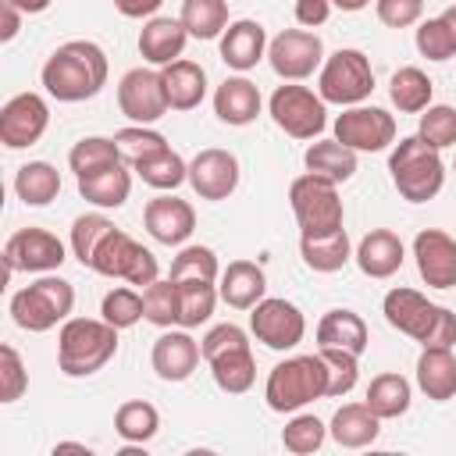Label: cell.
<instances>
[{"label": "cell", "mask_w": 456, "mask_h": 456, "mask_svg": "<svg viewBox=\"0 0 456 456\" xmlns=\"http://www.w3.org/2000/svg\"><path fill=\"white\" fill-rule=\"evenodd\" d=\"M388 175L392 185L399 189L403 200L410 203H428L442 192L445 185V160L442 150H435L431 142H424L420 135H406L392 146L388 153Z\"/></svg>", "instance_id": "obj_4"}, {"label": "cell", "mask_w": 456, "mask_h": 456, "mask_svg": "<svg viewBox=\"0 0 456 456\" xmlns=\"http://www.w3.org/2000/svg\"><path fill=\"white\" fill-rule=\"evenodd\" d=\"M217 281V292L232 310H253L267 292V274L253 260H232Z\"/></svg>", "instance_id": "obj_27"}, {"label": "cell", "mask_w": 456, "mask_h": 456, "mask_svg": "<svg viewBox=\"0 0 456 456\" xmlns=\"http://www.w3.org/2000/svg\"><path fill=\"white\" fill-rule=\"evenodd\" d=\"M335 139L356 153H381L395 142V118L385 107H346L335 118Z\"/></svg>", "instance_id": "obj_14"}, {"label": "cell", "mask_w": 456, "mask_h": 456, "mask_svg": "<svg viewBox=\"0 0 456 456\" xmlns=\"http://www.w3.org/2000/svg\"><path fill=\"white\" fill-rule=\"evenodd\" d=\"M132 171H135L150 189H157V192H175L182 182H189V164H185L171 146L160 150V153L142 157Z\"/></svg>", "instance_id": "obj_38"}, {"label": "cell", "mask_w": 456, "mask_h": 456, "mask_svg": "<svg viewBox=\"0 0 456 456\" xmlns=\"http://www.w3.org/2000/svg\"><path fill=\"white\" fill-rule=\"evenodd\" d=\"M118 353V328L103 317H68L57 331V367L68 378L103 370Z\"/></svg>", "instance_id": "obj_3"}, {"label": "cell", "mask_w": 456, "mask_h": 456, "mask_svg": "<svg viewBox=\"0 0 456 456\" xmlns=\"http://www.w3.org/2000/svg\"><path fill=\"white\" fill-rule=\"evenodd\" d=\"M267 114L292 139H317L328 125V103L299 82H281L267 100Z\"/></svg>", "instance_id": "obj_11"}, {"label": "cell", "mask_w": 456, "mask_h": 456, "mask_svg": "<svg viewBox=\"0 0 456 456\" xmlns=\"http://www.w3.org/2000/svg\"><path fill=\"white\" fill-rule=\"evenodd\" d=\"M324 395H328V367L321 353L289 356L274 363L264 381V399H267V410L274 413H296L306 403L324 399Z\"/></svg>", "instance_id": "obj_5"}, {"label": "cell", "mask_w": 456, "mask_h": 456, "mask_svg": "<svg viewBox=\"0 0 456 456\" xmlns=\"http://www.w3.org/2000/svg\"><path fill=\"white\" fill-rule=\"evenodd\" d=\"M452 175H456V160H452Z\"/></svg>", "instance_id": "obj_60"}, {"label": "cell", "mask_w": 456, "mask_h": 456, "mask_svg": "<svg viewBox=\"0 0 456 456\" xmlns=\"http://www.w3.org/2000/svg\"><path fill=\"white\" fill-rule=\"evenodd\" d=\"M367 4H370V0H331V7H338V11H349V14H353V11H363Z\"/></svg>", "instance_id": "obj_57"}, {"label": "cell", "mask_w": 456, "mask_h": 456, "mask_svg": "<svg viewBox=\"0 0 456 456\" xmlns=\"http://www.w3.org/2000/svg\"><path fill=\"white\" fill-rule=\"evenodd\" d=\"M203 360L210 363L214 385L228 395H242L253 388L256 381V360L249 349V335L239 324H214L203 338H200Z\"/></svg>", "instance_id": "obj_6"}, {"label": "cell", "mask_w": 456, "mask_h": 456, "mask_svg": "<svg viewBox=\"0 0 456 456\" xmlns=\"http://www.w3.org/2000/svg\"><path fill=\"white\" fill-rule=\"evenodd\" d=\"M53 452H89V445L86 442H57Z\"/></svg>", "instance_id": "obj_58"}, {"label": "cell", "mask_w": 456, "mask_h": 456, "mask_svg": "<svg viewBox=\"0 0 456 456\" xmlns=\"http://www.w3.org/2000/svg\"><path fill=\"white\" fill-rule=\"evenodd\" d=\"M185 43H189V32H185L182 18L153 14V18H146L142 28H139V53H142V61L153 64V68H164V64L178 61L182 50H185Z\"/></svg>", "instance_id": "obj_24"}, {"label": "cell", "mask_w": 456, "mask_h": 456, "mask_svg": "<svg viewBox=\"0 0 456 456\" xmlns=\"http://www.w3.org/2000/svg\"><path fill=\"white\" fill-rule=\"evenodd\" d=\"M324 438H328V428H324V420H317L314 413H299V410H296V417L281 428V445H285L289 452H296V456L317 452V449L324 445Z\"/></svg>", "instance_id": "obj_46"}, {"label": "cell", "mask_w": 456, "mask_h": 456, "mask_svg": "<svg viewBox=\"0 0 456 456\" xmlns=\"http://www.w3.org/2000/svg\"><path fill=\"white\" fill-rule=\"evenodd\" d=\"M89 271H96V274H103V278H121V281H128V285H135V289L153 285L157 274H160L157 256H153L142 242H135L128 232H121L118 224H114V228L103 235V242L96 246V253H93V260H89Z\"/></svg>", "instance_id": "obj_10"}, {"label": "cell", "mask_w": 456, "mask_h": 456, "mask_svg": "<svg viewBox=\"0 0 456 456\" xmlns=\"http://www.w3.org/2000/svg\"><path fill=\"white\" fill-rule=\"evenodd\" d=\"M114 142H118L121 160H125L128 167H135V164H139L142 157H150V153L167 150V139H164L157 128H150V125H128V128H118V132H114Z\"/></svg>", "instance_id": "obj_47"}, {"label": "cell", "mask_w": 456, "mask_h": 456, "mask_svg": "<svg viewBox=\"0 0 456 456\" xmlns=\"http://www.w3.org/2000/svg\"><path fill=\"white\" fill-rule=\"evenodd\" d=\"M417 388L431 403H449L456 395V353H452V346H424L420 349Z\"/></svg>", "instance_id": "obj_26"}, {"label": "cell", "mask_w": 456, "mask_h": 456, "mask_svg": "<svg viewBox=\"0 0 456 456\" xmlns=\"http://www.w3.org/2000/svg\"><path fill=\"white\" fill-rule=\"evenodd\" d=\"M28 388V370L14 346H0V403H18Z\"/></svg>", "instance_id": "obj_51"}, {"label": "cell", "mask_w": 456, "mask_h": 456, "mask_svg": "<svg viewBox=\"0 0 456 456\" xmlns=\"http://www.w3.org/2000/svg\"><path fill=\"white\" fill-rule=\"evenodd\" d=\"M114 7H118V14H125V18H153L157 11H160V4L164 0H110Z\"/></svg>", "instance_id": "obj_54"}, {"label": "cell", "mask_w": 456, "mask_h": 456, "mask_svg": "<svg viewBox=\"0 0 456 456\" xmlns=\"http://www.w3.org/2000/svg\"><path fill=\"white\" fill-rule=\"evenodd\" d=\"M353 260H356V267L367 274V278H392L399 267H403V260H406V246H403V239L395 235V232H388V228H370L360 242H356V249H353Z\"/></svg>", "instance_id": "obj_23"}, {"label": "cell", "mask_w": 456, "mask_h": 456, "mask_svg": "<svg viewBox=\"0 0 456 456\" xmlns=\"http://www.w3.org/2000/svg\"><path fill=\"white\" fill-rule=\"evenodd\" d=\"M100 317H103L107 324H114L118 331L135 328V324L146 317V310H142V292H139L135 285H118V289H110V292L103 296V303H100Z\"/></svg>", "instance_id": "obj_43"}, {"label": "cell", "mask_w": 456, "mask_h": 456, "mask_svg": "<svg viewBox=\"0 0 456 456\" xmlns=\"http://www.w3.org/2000/svg\"><path fill=\"white\" fill-rule=\"evenodd\" d=\"M303 164L310 175H321V178L342 185L356 175V150L342 146L338 139H314L303 153Z\"/></svg>", "instance_id": "obj_33"}, {"label": "cell", "mask_w": 456, "mask_h": 456, "mask_svg": "<svg viewBox=\"0 0 456 456\" xmlns=\"http://www.w3.org/2000/svg\"><path fill=\"white\" fill-rule=\"evenodd\" d=\"M178 18L192 39H221L228 28V0H182Z\"/></svg>", "instance_id": "obj_39"}, {"label": "cell", "mask_w": 456, "mask_h": 456, "mask_svg": "<svg viewBox=\"0 0 456 456\" xmlns=\"http://www.w3.org/2000/svg\"><path fill=\"white\" fill-rule=\"evenodd\" d=\"M160 78H164V93H167L171 110H196L207 96V71L196 61L178 57V61L160 68Z\"/></svg>", "instance_id": "obj_29"}, {"label": "cell", "mask_w": 456, "mask_h": 456, "mask_svg": "<svg viewBox=\"0 0 456 456\" xmlns=\"http://www.w3.org/2000/svg\"><path fill=\"white\" fill-rule=\"evenodd\" d=\"M299 256L310 271L335 274L353 260V242H349L346 228H338L331 235H299Z\"/></svg>", "instance_id": "obj_32"}, {"label": "cell", "mask_w": 456, "mask_h": 456, "mask_svg": "<svg viewBox=\"0 0 456 456\" xmlns=\"http://www.w3.org/2000/svg\"><path fill=\"white\" fill-rule=\"evenodd\" d=\"M217 253L210 246H182L171 260V281H217Z\"/></svg>", "instance_id": "obj_44"}, {"label": "cell", "mask_w": 456, "mask_h": 456, "mask_svg": "<svg viewBox=\"0 0 456 456\" xmlns=\"http://www.w3.org/2000/svg\"><path fill=\"white\" fill-rule=\"evenodd\" d=\"M267 61L278 78L303 82L324 64V43L314 28H285L267 43Z\"/></svg>", "instance_id": "obj_13"}, {"label": "cell", "mask_w": 456, "mask_h": 456, "mask_svg": "<svg viewBox=\"0 0 456 456\" xmlns=\"http://www.w3.org/2000/svg\"><path fill=\"white\" fill-rule=\"evenodd\" d=\"M260 107H264V96H260L256 82H249L246 75H232L214 89V114H217V121L232 125V128L253 125L260 118Z\"/></svg>", "instance_id": "obj_25"}, {"label": "cell", "mask_w": 456, "mask_h": 456, "mask_svg": "<svg viewBox=\"0 0 456 456\" xmlns=\"http://www.w3.org/2000/svg\"><path fill=\"white\" fill-rule=\"evenodd\" d=\"M71 306H75V289H71V281H64L53 271L11 296L14 324L21 331H32V335H43V331L64 324L71 317Z\"/></svg>", "instance_id": "obj_7"}, {"label": "cell", "mask_w": 456, "mask_h": 456, "mask_svg": "<svg viewBox=\"0 0 456 456\" xmlns=\"http://www.w3.org/2000/svg\"><path fill=\"white\" fill-rule=\"evenodd\" d=\"M46 125H50V103L39 93H18L0 107V142L7 150L36 146Z\"/></svg>", "instance_id": "obj_17"}, {"label": "cell", "mask_w": 456, "mask_h": 456, "mask_svg": "<svg viewBox=\"0 0 456 456\" xmlns=\"http://www.w3.org/2000/svg\"><path fill=\"white\" fill-rule=\"evenodd\" d=\"M328 435L342 449H367L381 435V417L367 403H342L328 424Z\"/></svg>", "instance_id": "obj_28"}, {"label": "cell", "mask_w": 456, "mask_h": 456, "mask_svg": "<svg viewBox=\"0 0 456 456\" xmlns=\"http://www.w3.org/2000/svg\"><path fill=\"white\" fill-rule=\"evenodd\" d=\"M431 93H435V82H431L428 71H420L417 64H406V68H399V71L388 78L392 107L403 110V114H420L424 107H431Z\"/></svg>", "instance_id": "obj_36"}, {"label": "cell", "mask_w": 456, "mask_h": 456, "mask_svg": "<svg viewBox=\"0 0 456 456\" xmlns=\"http://www.w3.org/2000/svg\"><path fill=\"white\" fill-rule=\"evenodd\" d=\"M128 192H132V171H128L125 160H118V164H110V167H100V171L78 178V196H82L86 203H93V207H103V210L125 207Z\"/></svg>", "instance_id": "obj_30"}, {"label": "cell", "mask_w": 456, "mask_h": 456, "mask_svg": "<svg viewBox=\"0 0 456 456\" xmlns=\"http://www.w3.org/2000/svg\"><path fill=\"white\" fill-rule=\"evenodd\" d=\"M14 192L25 207H46L61 192V171L46 160H28L14 175Z\"/></svg>", "instance_id": "obj_35"}, {"label": "cell", "mask_w": 456, "mask_h": 456, "mask_svg": "<svg viewBox=\"0 0 456 456\" xmlns=\"http://www.w3.org/2000/svg\"><path fill=\"white\" fill-rule=\"evenodd\" d=\"M0 14H4V28H0V43H11L14 36H18V28H21V11L14 7V4H7V0H0Z\"/></svg>", "instance_id": "obj_55"}, {"label": "cell", "mask_w": 456, "mask_h": 456, "mask_svg": "<svg viewBox=\"0 0 456 456\" xmlns=\"http://www.w3.org/2000/svg\"><path fill=\"white\" fill-rule=\"evenodd\" d=\"M200 342L189 335V328H167L157 342H153V353H150V363L157 370L160 381H185L192 378V370L200 367Z\"/></svg>", "instance_id": "obj_21"}, {"label": "cell", "mask_w": 456, "mask_h": 456, "mask_svg": "<svg viewBox=\"0 0 456 456\" xmlns=\"http://www.w3.org/2000/svg\"><path fill=\"white\" fill-rule=\"evenodd\" d=\"M107 71L110 68L103 46L93 39H68L46 57L39 82L57 103H82L107 86Z\"/></svg>", "instance_id": "obj_1"}, {"label": "cell", "mask_w": 456, "mask_h": 456, "mask_svg": "<svg viewBox=\"0 0 456 456\" xmlns=\"http://www.w3.org/2000/svg\"><path fill=\"white\" fill-rule=\"evenodd\" d=\"M114 431H118V438L128 442V445H146V442L160 431V413H157V406L146 403V399H128V403H121L118 413H114Z\"/></svg>", "instance_id": "obj_37"}, {"label": "cell", "mask_w": 456, "mask_h": 456, "mask_svg": "<svg viewBox=\"0 0 456 456\" xmlns=\"http://www.w3.org/2000/svg\"><path fill=\"white\" fill-rule=\"evenodd\" d=\"M363 403H367L381 420H395V417H403V413L410 410V403H413V385H410L399 370H385V374L370 378Z\"/></svg>", "instance_id": "obj_34"}, {"label": "cell", "mask_w": 456, "mask_h": 456, "mask_svg": "<svg viewBox=\"0 0 456 456\" xmlns=\"http://www.w3.org/2000/svg\"><path fill=\"white\" fill-rule=\"evenodd\" d=\"M118 160H121V150H118L114 135H86V139H78V142L71 146V153H68V167L75 171V178L93 175V171H100V167H110V164H118Z\"/></svg>", "instance_id": "obj_40"}, {"label": "cell", "mask_w": 456, "mask_h": 456, "mask_svg": "<svg viewBox=\"0 0 456 456\" xmlns=\"http://www.w3.org/2000/svg\"><path fill=\"white\" fill-rule=\"evenodd\" d=\"M267 28L253 18H239V21H228V28L221 32V61L232 68V71H249L256 68L264 57H267Z\"/></svg>", "instance_id": "obj_22"}, {"label": "cell", "mask_w": 456, "mask_h": 456, "mask_svg": "<svg viewBox=\"0 0 456 456\" xmlns=\"http://www.w3.org/2000/svg\"><path fill=\"white\" fill-rule=\"evenodd\" d=\"M299 28H321L331 18V0H296L292 7Z\"/></svg>", "instance_id": "obj_53"}, {"label": "cell", "mask_w": 456, "mask_h": 456, "mask_svg": "<svg viewBox=\"0 0 456 456\" xmlns=\"http://www.w3.org/2000/svg\"><path fill=\"white\" fill-rule=\"evenodd\" d=\"M413 43H417V53L428 57V61H435V64L456 57V28H452L442 14H438V18H424V21L417 25Z\"/></svg>", "instance_id": "obj_45"}, {"label": "cell", "mask_w": 456, "mask_h": 456, "mask_svg": "<svg viewBox=\"0 0 456 456\" xmlns=\"http://www.w3.org/2000/svg\"><path fill=\"white\" fill-rule=\"evenodd\" d=\"M7 4H14L21 14H43V11H46L53 0H7Z\"/></svg>", "instance_id": "obj_56"}, {"label": "cell", "mask_w": 456, "mask_h": 456, "mask_svg": "<svg viewBox=\"0 0 456 456\" xmlns=\"http://www.w3.org/2000/svg\"><path fill=\"white\" fill-rule=\"evenodd\" d=\"M378 21L388 28H410L424 14V0H374Z\"/></svg>", "instance_id": "obj_52"}, {"label": "cell", "mask_w": 456, "mask_h": 456, "mask_svg": "<svg viewBox=\"0 0 456 456\" xmlns=\"http://www.w3.org/2000/svg\"><path fill=\"white\" fill-rule=\"evenodd\" d=\"M110 228H114V221H107L103 214H82V217L71 221V239H68V246H71V253H75V260H78L82 267H89L96 246L103 242V235H107Z\"/></svg>", "instance_id": "obj_48"}, {"label": "cell", "mask_w": 456, "mask_h": 456, "mask_svg": "<svg viewBox=\"0 0 456 456\" xmlns=\"http://www.w3.org/2000/svg\"><path fill=\"white\" fill-rule=\"evenodd\" d=\"M118 107L132 125H153L160 121L171 103L164 93V78L153 68H132L118 82Z\"/></svg>", "instance_id": "obj_16"}, {"label": "cell", "mask_w": 456, "mask_h": 456, "mask_svg": "<svg viewBox=\"0 0 456 456\" xmlns=\"http://www.w3.org/2000/svg\"><path fill=\"white\" fill-rule=\"evenodd\" d=\"M249 331L256 342H264L274 353H289L303 342L306 335V317L296 303L281 299V296H264L253 310H249Z\"/></svg>", "instance_id": "obj_12"}, {"label": "cell", "mask_w": 456, "mask_h": 456, "mask_svg": "<svg viewBox=\"0 0 456 456\" xmlns=\"http://www.w3.org/2000/svg\"><path fill=\"white\" fill-rule=\"evenodd\" d=\"M417 135L424 142H431L435 150H445V146H456V107L449 103H431L420 110V128Z\"/></svg>", "instance_id": "obj_50"}, {"label": "cell", "mask_w": 456, "mask_h": 456, "mask_svg": "<svg viewBox=\"0 0 456 456\" xmlns=\"http://www.w3.org/2000/svg\"><path fill=\"white\" fill-rule=\"evenodd\" d=\"M68 260L64 242L46 232V228H18L7 242H4V264H7V278L14 271H32V274H50Z\"/></svg>", "instance_id": "obj_15"}, {"label": "cell", "mask_w": 456, "mask_h": 456, "mask_svg": "<svg viewBox=\"0 0 456 456\" xmlns=\"http://www.w3.org/2000/svg\"><path fill=\"white\" fill-rule=\"evenodd\" d=\"M178 296H182V314H178V328H200L210 321L221 292L214 281H178Z\"/></svg>", "instance_id": "obj_41"}, {"label": "cell", "mask_w": 456, "mask_h": 456, "mask_svg": "<svg viewBox=\"0 0 456 456\" xmlns=\"http://www.w3.org/2000/svg\"><path fill=\"white\" fill-rule=\"evenodd\" d=\"M142 224L160 246H182L196 232V210H192L189 200H178L171 192L153 196L142 210Z\"/></svg>", "instance_id": "obj_20"}, {"label": "cell", "mask_w": 456, "mask_h": 456, "mask_svg": "<svg viewBox=\"0 0 456 456\" xmlns=\"http://www.w3.org/2000/svg\"><path fill=\"white\" fill-rule=\"evenodd\" d=\"M289 207L299 224V235H331L346 221V207L338 200V185L321 175H299L289 185Z\"/></svg>", "instance_id": "obj_8"}, {"label": "cell", "mask_w": 456, "mask_h": 456, "mask_svg": "<svg viewBox=\"0 0 456 456\" xmlns=\"http://www.w3.org/2000/svg\"><path fill=\"white\" fill-rule=\"evenodd\" d=\"M442 18H445V21L456 28V4H452V7H445V11H442Z\"/></svg>", "instance_id": "obj_59"}, {"label": "cell", "mask_w": 456, "mask_h": 456, "mask_svg": "<svg viewBox=\"0 0 456 456\" xmlns=\"http://www.w3.org/2000/svg\"><path fill=\"white\" fill-rule=\"evenodd\" d=\"M239 157L221 146H207L189 160V185L200 200H228L239 189Z\"/></svg>", "instance_id": "obj_18"}, {"label": "cell", "mask_w": 456, "mask_h": 456, "mask_svg": "<svg viewBox=\"0 0 456 456\" xmlns=\"http://www.w3.org/2000/svg\"><path fill=\"white\" fill-rule=\"evenodd\" d=\"M317 93L324 103L356 107L374 93V68L370 57L356 46H342L331 57H324L317 71Z\"/></svg>", "instance_id": "obj_9"}, {"label": "cell", "mask_w": 456, "mask_h": 456, "mask_svg": "<svg viewBox=\"0 0 456 456\" xmlns=\"http://www.w3.org/2000/svg\"><path fill=\"white\" fill-rule=\"evenodd\" d=\"M142 310H146V321L157 324V328H175L178 324V314H182V296H178V281H153L142 289Z\"/></svg>", "instance_id": "obj_42"}, {"label": "cell", "mask_w": 456, "mask_h": 456, "mask_svg": "<svg viewBox=\"0 0 456 456\" xmlns=\"http://www.w3.org/2000/svg\"><path fill=\"white\" fill-rule=\"evenodd\" d=\"M367 342H370V335H367L363 317L353 314V310H346V306L328 310L317 321V349L331 346V349H346V353H356L360 356L367 349Z\"/></svg>", "instance_id": "obj_31"}, {"label": "cell", "mask_w": 456, "mask_h": 456, "mask_svg": "<svg viewBox=\"0 0 456 456\" xmlns=\"http://www.w3.org/2000/svg\"><path fill=\"white\" fill-rule=\"evenodd\" d=\"M324 356V367H328V395L331 399H342L356 388V378H360V356L356 353H346V349H317Z\"/></svg>", "instance_id": "obj_49"}, {"label": "cell", "mask_w": 456, "mask_h": 456, "mask_svg": "<svg viewBox=\"0 0 456 456\" xmlns=\"http://www.w3.org/2000/svg\"><path fill=\"white\" fill-rule=\"evenodd\" d=\"M381 314L395 331L420 342V349L424 346H456V314L442 303H431L417 289L395 285L392 292H385Z\"/></svg>", "instance_id": "obj_2"}, {"label": "cell", "mask_w": 456, "mask_h": 456, "mask_svg": "<svg viewBox=\"0 0 456 456\" xmlns=\"http://www.w3.org/2000/svg\"><path fill=\"white\" fill-rule=\"evenodd\" d=\"M417 274L428 289H456V239L442 228H424L413 239Z\"/></svg>", "instance_id": "obj_19"}]
</instances>
